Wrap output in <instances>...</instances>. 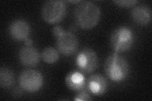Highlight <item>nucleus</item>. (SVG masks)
<instances>
[{
    "label": "nucleus",
    "instance_id": "f257e3e1",
    "mask_svg": "<svg viewBox=\"0 0 152 101\" xmlns=\"http://www.w3.org/2000/svg\"><path fill=\"white\" fill-rule=\"evenodd\" d=\"M100 9L91 1H80L74 11L75 22L83 29H91L100 19Z\"/></svg>",
    "mask_w": 152,
    "mask_h": 101
},
{
    "label": "nucleus",
    "instance_id": "f03ea898",
    "mask_svg": "<svg viewBox=\"0 0 152 101\" xmlns=\"http://www.w3.org/2000/svg\"><path fill=\"white\" fill-rule=\"evenodd\" d=\"M104 71L111 80L119 82L129 75V66L127 61L117 52L109 56L104 62Z\"/></svg>",
    "mask_w": 152,
    "mask_h": 101
},
{
    "label": "nucleus",
    "instance_id": "7ed1b4c3",
    "mask_svg": "<svg viewBox=\"0 0 152 101\" xmlns=\"http://www.w3.org/2000/svg\"><path fill=\"white\" fill-rule=\"evenodd\" d=\"M134 42L132 31L126 27L117 28L110 37L112 47L117 52H124L129 50Z\"/></svg>",
    "mask_w": 152,
    "mask_h": 101
},
{
    "label": "nucleus",
    "instance_id": "20e7f679",
    "mask_svg": "<svg viewBox=\"0 0 152 101\" xmlns=\"http://www.w3.org/2000/svg\"><path fill=\"white\" fill-rule=\"evenodd\" d=\"M66 13V5L63 1L53 0L46 2L42 9V17L50 23H57L63 20Z\"/></svg>",
    "mask_w": 152,
    "mask_h": 101
},
{
    "label": "nucleus",
    "instance_id": "39448f33",
    "mask_svg": "<svg viewBox=\"0 0 152 101\" xmlns=\"http://www.w3.org/2000/svg\"><path fill=\"white\" fill-rule=\"evenodd\" d=\"M43 84V77L38 71L27 69L23 71L19 77V85L27 92L33 93L39 90Z\"/></svg>",
    "mask_w": 152,
    "mask_h": 101
},
{
    "label": "nucleus",
    "instance_id": "423d86ee",
    "mask_svg": "<svg viewBox=\"0 0 152 101\" xmlns=\"http://www.w3.org/2000/svg\"><path fill=\"white\" fill-rule=\"evenodd\" d=\"M76 65L82 73H91L98 67V56L93 50L85 48L76 57Z\"/></svg>",
    "mask_w": 152,
    "mask_h": 101
},
{
    "label": "nucleus",
    "instance_id": "0eeeda50",
    "mask_svg": "<svg viewBox=\"0 0 152 101\" xmlns=\"http://www.w3.org/2000/svg\"><path fill=\"white\" fill-rule=\"evenodd\" d=\"M56 39L57 49L61 54L69 56L77 52L79 42L77 37L72 32L64 31Z\"/></svg>",
    "mask_w": 152,
    "mask_h": 101
},
{
    "label": "nucleus",
    "instance_id": "6e6552de",
    "mask_svg": "<svg viewBox=\"0 0 152 101\" xmlns=\"http://www.w3.org/2000/svg\"><path fill=\"white\" fill-rule=\"evenodd\" d=\"M108 82L105 77L100 74L90 76L86 81V88L92 94L102 95L107 90Z\"/></svg>",
    "mask_w": 152,
    "mask_h": 101
},
{
    "label": "nucleus",
    "instance_id": "1a4fd4ad",
    "mask_svg": "<svg viewBox=\"0 0 152 101\" xmlns=\"http://www.w3.org/2000/svg\"><path fill=\"white\" fill-rule=\"evenodd\" d=\"M10 34L16 41L26 40L30 33V27L28 23L23 20L13 21L9 28Z\"/></svg>",
    "mask_w": 152,
    "mask_h": 101
},
{
    "label": "nucleus",
    "instance_id": "9d476101",
    "mask_svg": "<svg viewBox=\"0 0 152 101\" xmlns=\"http://www.w3.org/2000/svg\"><path fill=\"white\" fill-rule=\"evenodd\" d=\"M19 60L24 66H35L39 63L40 54L35 47L26 46L19 51Z\"/></svg>",
    "mask_w": 152,
    "mask_h": 101
},
{
    "label": "nucleus",
    "instance_id": "9b49d317",
    "mask_svg": "<svg viewBox=\"0 0 152 101\" xmlns=\"http://www.w3.org/2000/svg\"><path fill=\"white\" fill-rule=\"evenodd\" d=\"M65 83L70 90L77 93L86 89V80L80 71H71L66 76Z\"/></svg>",
    "mask_w": 152,
    "mask_h": 101
},
{
    "label": "nucleus",
    "instance_id": "f8f14e48",
    "mask_svg": "<svg viewBox=\"0 0 152 101\" xmlns=\"http://www.w3.org/2000/svg\"><path fill=\"white\" fill-rule=\"evenodd\" d=\"M132 17L134 21L140 25H148L151 20V9L146 6H137L133 8Z\"/></svg>",
    "mask_w": 152,
    "mask_h": 101
},
{
    "label": "nucleus",
    "instance_id": "ddd939ff",
    "mask_svg": "<svg viewBox=\"0 0 152 101\" xmlns=\"http://www.w3.org/2000/svg\"><path fill=\"white\" fill-rule=\"evenodd\" d=\"M15 83V75L13 72L8 68L0 70V85L4 89L12 87Z\"/></svg>",
    "mask_w": 152,
    "mask_h": 101
},
{
    "label": "nucleus",
    "instance_id": "4468645a",
    "mask_svg": "<svg viewBox=\"0 0 152 101\" xmlns=\"http://www.w3.org/2000/svg\"><path fill=\"white\" fill-rule=\"evenodd\" d=\"M41 56L45 62L52 64L58 61L59 54L58 52L53 47H47L42 51Z\"/></svg>",
    "mask_w": 152,
    "mask_h": 101
},
{
    "label": "nucleus",
    "instance_id": "2eb2a0df",
    "mask_svg": "<svg viewBox=\"0 0 152 101\" xmlns=\"http://www.w3.org/2000/svg\"><path fill=\"white\" fill-rule=\"evenodd\" d=\"M113 2L119 7H131L136 4L137 1H136V0H120V1H114Z\"/></svg>",
    "mask_w": 152,
    "mask_h": 101
},
{
    "label": "nucleus",
    "instance_id": "dca6fc26",
    "mask_svg": "<svg viewBox=\"0 0 152 101\" xmlns=\"http://www.w3.org/2000/svg\"><path fill=\"white\" fill-rule=\"evenodd\" d=\"M92 99L90 97L89 94L85 90L80 91L79 92H77V95L75 96L74 99L75 100H79V101H85V100H91Z\"/></svg>",
    "mask_w": 152,
    "mask_h": 101
},
{
    "label": "nucleus",
    "instance_id": "f3484780",
    "mask_svg": "<svg viewBox=\"0 0 152 101\" xmlns=\"http://www.w3.org/2000/svg\"><path fill=\"white\" fill-rule=\"evenodd\" d=\"M64 31L62 28L60 26H56L53 28V34L55 38H56L58 36H59L61 33Z\"/></svg>",
    "mask_w": 152,
    "mask_h": 101
},
{
    "label": "nucleus",
    "instance_id": "a211bd4d",
    "mask_svg": "<svg viewBox=\"0 0 152 101\" xmlns=\"http://www.w3.org/2000/svg\"><path fill=\"white\" fill-rule=\"evenodd\" d=\"M25 44L26 46H31L32 44V41L28 38H27L25 40Z\"/></svg>",
    "mask_w": 152,
    "mask_h": 101
}]
</instances>
